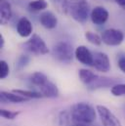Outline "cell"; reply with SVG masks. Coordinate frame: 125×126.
Listing matches in <instances>:
<instances>
[{
	"instance_id": "cell-14",
	"label": "cell",
	"mask_w": 125,
	"mask_h": 126,
	"mask_svg": "<svg viewBox=\"0 0 125 126\" xmlns=\"http://www.w3.org/2000/svg\"><path fill=\"white\" fill-rule=\"evenodd\" d=\"M0 100H1V102L14 103V104H20V103H25V102L29 101V99H27L21 95L16 94L14 92H6V91H1Z\"/></svg>"
},
{
	"instance_id": "cell-13",
	"label": "cell",
	"mask_w": 125,
	"mask_h": 126,
	"mask_svg": "<svg viewBox=\"0 0 125 126\" xmlns=\"http://www.w3.org/2000/svg\"><path fill=\"white\" fill-rule=\"evenodd\" d=\"M39 89H40V93L43 95V97L46 98H57L60 94L57 85L50 80H48L45 84L39 87Z\"/></svg>"
},
{
	"instance_id": "cell-3",
	"label": "cell",
	"mask_w": 125,
	"mask_h": 126,
	"mask_svg": "<svg viewBox=\"0 0 125 126\" xmlns=\"http://www.w3.org/2000/svg\"><path fill=\"white\" fill-rule=\"evenodd\" d=\"M54 58L63 63H69L73 59V49L70 43L66 41L58 42L53 48Z\"/></svg>"
},
{
	"instance_id": "cell-2",
	"label": "cell",
	"mask_w": 125,
	"mask_h": 126,
	"mask_svg": "<svg viewBox=\"0 0 125 126\" xmlns=\"http://www.w3.org/2000/svg\"><path fill=\"white\" fill-rule=\"evenodd\" d=\"M97 110H95L93 107L85 102H79L71 106L70 108V115L73 121L83 122L90 124L95 121L96 119V113Z\"/></svg>"
},
{
	"instance_id": "cell-25",
	"label": "cell",
	"mask_w": 125,
	"mask_h": 126,
	"mask_svg": "<svg viewBox=\"0 0 125 126\" xmlns=\"http://www.w3.org/2000/svg\"><path fill=\"white\" fill-rule=\"evenodd\" d=\"M69 126H90V124L83 123V122H78V121H73V120H72Z\"/></svg>"
},
{
	"instance_id": "cell-24",
	"label": "cell",
	"mask_w": 125,
	"mask_h": 126,
	"mask_svg": "<svg viewBox=\"0 0 125 126\" xmlns=\"http://www.w3.org/2000/svg\"><path fill=\"white\" fill-rule=\"evenodd\" d=\"M118 67L120 68V70L122 72L125 73V56L124 57H121L119 60H118Z\"/></svg>"
},
{
	"instance_id": "cell-20",
	"label": "cell",
	"mask_w": 125,
	"mask_h": 126,
	"mask_svg": "<svg viewBox=\"0 0 125 126\" xmlns=\"http://www.w3.org/2000/svg\"><path fill=\"white\" fill-rule=\"evenodd\" d=\"M21 113V111H13V110H4L1 109L0 110V115L8 120H14L15 118L18 117V115Z\"/></svg>"
},
{
	"instance_id": "cell-12",
	"label": "cell",
	"mask_w": 125,
	"mask_h": 126,
	"mask_svg": "<svg viewBox=\"0 0 125 126\" xmlns=\"http://www.w3.org/2000/svg\"><path fill=\"white\" fill-rule=\"evenodd\" d=\"M12 17V7L7 0H0V24L5 26Z\"/></svg>"
},
{
	"instance_id": "cell-16",
	"label": "cell",
	"mask_w": 125,
	"mask_h": 126,
	"mask_svg": "<svg viewBox=\"0 0 125 126\" xmlns=\"http://www.w3.org/2000/svg\"><path fill=\"white\" fill-rule=\"evenodd\" d=\"M48 80H49L48 77L43 72H40V71H36L32 73V75L31 76V82L33 85L37 86L38 88L41 87L43 84H45Z\"/></svg>"
},
{
	"instance_id": "cell-10",
	"label": "cell",
	"mask_w": 125,
	"mask_h": 126,
	"mask_svg": "<svg viewBox=\"0 0 125 126\" xmlns=\"http://www.w3.org/2000/svg\"><path fill=\"white\" fill-rule=\"evenodd\" d=\"M39 22H40V24L42 25L43 28H45L47 30H53L57 27L58 19L52 12L46 11V12H43L40 15Z\"/></svg>"
},
{
	"instance_id": "cell-19",
	"label": "cell",
	"mask_w": 125,
	"mask_h": 126,
	"mask_svg": "<svg viewBox=\"0 0 125 126\" xmlns=\"http://www.w3.org/2000/svg\"><path fill=\"white\" fill-rule=\"evenodd\" d=\"M85 37H86V39L90 43H92L94 45H97V46H100L102 44V42H103L102 36H100L99 34H97L95 32H85Z\"/></svg>"
},
{
	"instance_id": "cell-26",
	"label": "cell",
	"mask_w": 125,
	"mask_h": 126,
	"mask_svg": "<svg viewBox=\"0 0 125 126\" xmlns=\"http://www.w3.org/2000/svg\"><path fill=\"white\" fill-rule=\"evenodd\" d=\"M4 44H5V40H4V37L2 34H0V48L2 49L4 47Z\"/></svg>"
},
{
	"instance_id": "cell-11",
	"label": "cell",
	"mask_w": 125,
	"mask_h": 126,
	"mask_svg": "<svg viewBox=\"0 0 125 126\" xmlns=\"http://www.w3.org/2000/svg\"><path fill=\"white\" fill-rule=\"evenodd\" d=\"M32 31H33L32 25H31V21L28 18L23 17V18H21L19 20L18 25H17V32H18L20 36L29 37V36L31 35Z\"/></svg>"
},
{
	"instance_id": "cell-9",
	"label": "cell",
	"mask_w": 125,
	"mask_h": 126,
	"mask_svg": "<svg viewBox=\"0 0 125 126\" xmlns=\"http://www.w3.org/2000/svg\"><path fill=\"white\" fill-rule=\"evenodd\" d=\"M108 19H109V12L107 11L106 8L102 6L95 7L91 12V20L97 26L104 25L108 21Z\"/></svg>"
},
{
	"instance_id": "cell-15",
	"label": "cell",
	"mask_w": 125,
	"mask_h": 126,
	"mask_svg": "<svg viewBox=\"0 0 125 126\" xmlns=\"http://www.w3.org/2000/svg\"><path fill=\"white\" fill-rule=\"evenodd\" d=\"M78 75H79V79L81 80V82H83L84 84H86L88 86H91L99 78V76L97 74H95L93 71H91L89 69H86V68L79 69Z\"/></svg>"
},
{
	"instance_id": "cell-1",
	"label": "cell",
	"mask_w": 125,
	"mask_h": 126,
	"mask_svg": "<svg viewBox=\"0 0 125 126\" xmlns=\"http://www.w3.org/2000/svg\"><path fill=\"white\" fill-rule=\"evenodd\" d=\"M61 2L65 15L81 24L87 21L90 11L87 0H62Z\"/></svg>"
},
{
	"instance_id": "cell-5",
	"label": "cell",
	"mask_w": 125,
	"mask_h": 126,
	"mask_svg": "<svg viewBox=\"0 0 125 126\" xmlns=\"http://www.w3.org/2000/svg\"><path fill=\"white\" fill-rule=\"evenodd\" d=\"M96 110L101 118L103 126H121L120 120L107 107L98 105L96 107Z\"/></svg>"
},
{
	"instance_id": "cell-7",
	"label": "cell",
	"mask_w": 125,
	"mask_h": 126,
	"mask_svg": "<svg viewBox=\"0 0 125 126\" xmlns=\"http://www.w3.org/2000/svg\"><path fill=\"white\" fill-rule=\"evenodd\" d=\"M93 65L94 67L102 72H108L110 69V61L107 54L103 52L93 53Z\"/></svg>"
},
{
	"instance_id": "cell-22",
	"label": "cell",
	"mask_w": 125,
	"mask_h": 126,
	"mask_svg": "<svg viewBox=\"0 0 125 126\" xmlns=\"http://www.w3.org/2000/svg\"><path fill=\"white\" fill-rule=\"evenodd\" d=\"M9 65L6 61H0V77L1 79H5L9 75Z\"/></svg>"
},
{
	"instance_id": "cell-18",
	"label": "cell",
	"mask_w": 125,
	"mask_h": 126,
	"mask_svg": "<svg viewBox=\"0 0 125 126\" xmlns=\"http://www.w3.org/2000/svg\"><path fill=\"white\" fill-rule=\"evenodd\" d=\"M48 7V3L45 0H34L31 1L29 4V9L31 11L37 12V11H42Z\"/></svg>"
},
{
	"instance_id": "cell-17",
	"label": "cell",
	"mask_w": 125,
	"mask_h": 126,
	"mask_svg": "<svg viewBox=\"0 0 125 126\" xmlns=\"http://www.w3.org/2000/svg\"><path fill=\"white\" fill-rule=\"evenodd\" d=\"M12 92L16 93L18 95H21L27 99H40L43 98V95L40 92H36V91H31V90H22V89H14Z\"/></svg>"
},
{
	"instance_id": "cell-8",
	"label": "cell",
	"mask_w": 125,
	"mask_h": 126,
	"mask_svg": "<svg viewBox=\"0 0 125 126\" xmlns=\"http://www.w3.org/2000/svg\"><path fill=\"white\" fill-rule=\"evenodd\" d=\"M74 56L78 62L86 65L93 64V53L84 45L78 46L74 51Z\"/></svg>"
},
{
	"instance_id": "cell-27",
	"label": "cell",
	"mask_w": 125,
	"mask_h": 126,
	"mask_svg": "<svg viewBox=\"0 0 125 126\" xmlns=\"http://www.w3.org/2000/svg\"><path fill=\"white\" fill-rule=\"evenodd\" d=\"M119 6H121V7H123L125 9V0H114Z\"/></svg>"
},
{
	"instance_id": "cell-23",
	"label": "cell",
	"mask_w": 125,
	"mask_h": 126,
	"mask_svg": "<svg viewBox=\"0 0 125 126\" xmlns=\"http://www.w3.org/2000/svg\"><path fill=\"white\" fill-rule=\"evenodd\" d=\"M30 62V58L28 57V56H26V55H22L19 59H18V61H17V65H16V68L17 69H22V68H24L28 63Z\"/></svg>"
},
{
	"instance_id": "cell-6",
	"label": "cell",
	"mask_w": 125,
	"mask_h": 126,
	"mask_svg": "<svg viewBox=\"0 0 125 126\" xmlns=\"http://www.w3.org/2000/svg\"><path fill=\"white\" fill-rule=\"evenodd\" d=\"M123 39H124V34L119 30L109 29L102 33L103 42L109 46H118L122 43Z\"/></svg>"
},
{
	"instance_id": "cell-21",
	"label": "cell",
	"mask_w": 125,
	"mask_h": 126,
	"mask_svg": "<svg viewBox=\"0 0 125 126\" xmlns=\"http://www.w3.org/2000/svg\"><path fill=\"white\" fill-rule=\"evenodd\" d=\"M111 94L115 97H121L125 96V84L124 83H119L115 84L111 87Z\"/></svg>"
},
{
	"instance_id": "cell-4",
	"label": "cell",
	"mask_w": 125,
	"mask_h": 126,
	"mask_svg": "<svg viewBox=\"0 0 125 126\" xmlns=\"http://www.w3.org/2000/svg\"><path fill=\"white\" fill-rule=\"evenodd\" d=\"M26 49L36 56H42L49 53L48 46L44 40L37 34H32L31 38L24 44Z\"/></svg>"
}]
</instances>
